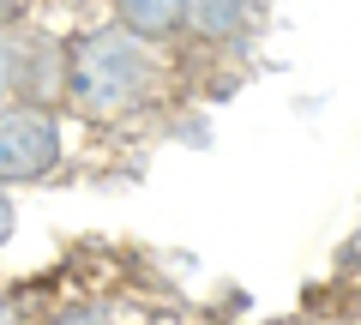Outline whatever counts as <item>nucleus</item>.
<instances>
[{
  "label": "nucleus",
  "instance_id": "f03ea898",
  "mask_svg": "<svg viewBox=\"0 0 361 325\" xmlns=\"http://www.w3.org/2000/svg\"><path fill=\"white\" fill-rule=\"evenodd\" d=\"M73 121L42 103H6L0 109V187H49L73 175Z\"/></svg>",
  "mask_w": 361,
  "mask_h": 325
},
{
  "label": "nucleus",
  "instance_id": "1a4fd4ad",
  "mask_svg": "<svg viewBox=\"0 0 361 325\" xmlns=\"http://www.w3.org/2000/svg\"><path fill=\"white\" fill-rule=\"evenodd\" d=\"M13 229H18V205H13V193L0 187V247L13 241Z\"/></svg>",
  "mask_w": 361,
  "mask_h": 325
},
{
  "label": "nucleus",
  "instance_id": "6e6552de",
  "mask_svg": "<svg viewBox=\"0 0 361 325\" xmlns=\"http://www.w3.org/2000/svg\"><path fill=\"white\" fill-rule=\"evenodd\" d=\"M337 283H343L349 295H361V235L343 247V259H337Z\"/></svg>",
  "mask_w": 361,
  "mask_h": 325
},
{
  "label": "nucleus",
  "instance_id": "0eeeda50",
  "mask_svg": "<svg viewBox=\"0 0 361 325\" xmlns=\"http://www.w3.org/2000/svg\"><path fill=\"white\" fill-rule=\"evenodd\" d=\"M13 73H18V37H0V109L13 103Z\"/></svg>",
  "mask_w": 361,
  "mask_h": 325
},
{
  "label": "nucleus",
  "instance_id": "39448f33",
  "mask_svg": "<svg viewBox=\"0 0 361 325\" xmlns=\"http://www.w3.org/2000/svg\"><path fill=\"white\" fill-rule=\"evenodd\" d=\"M37 325H121V313L109 307L103 295H73V301H54V307H42Z\"/></svg>",
  "mask_w": 361,
  "mask_h": 325
},
{
  "label": "nucleus",
  "instance_id": "7ed1b4c3",
  "mask_svg": "<svg viewBox=\"0 0 361 325\" xmlns=\"http://www.w3.org/2000/svg\"><path fill=\"white\" fill-rule=\"evenodd\" d=\"M259 25H265V0H187V37L175 49L187 91H199V61H247Z\"/></svg>",
  "mask_w": 361,
  "mask_h": 325
},
{
  "label": "nucleus",
  "instance_id": "20e7f679",
  "mask_svg": "<svg viewBox=\"0 0 361 325\" xmlns=\"http://www.w3.org/2000/svg\"><path fill=\"white\" fill-rule=\"evenodd\" d=\"M103 18L121 25L127 37L151 42V49H180L187 37V0H103Z\"/></svg>",
  "mask_w": 361,
  "mask_h": 325
},
{
  "label": "nucleus",
  "instance_id": "f257e3e1",
  "mask_svg": "<svg viewBox=\"0 0 361 325\" xmlns=\"http://www.w3.org/2000/svg\"><path fill=\"white\" fill-rule=\"evenodd\" d=\"M187 97V73L169 49L127 37L109 18L66 30V97L61 115L78 133L103 139V133H139V127H163L169 109Z\"/></svg>",
  "mask_w": 361,
  "mask_h": 325
},
{
  "label": "nucleus",
  "instance_id": "9d476101",
  "mask_svg": "<svg viewBox=\"0 0 361 325\" xmlns=\"http://www.w3.org/2000/svg\"><path fill=\"white\" fill-rule=\"evenodd\" d=\"M355 307H361V295H355ZM349 325H361V313H355V319H349Z\"/></svg>",
  "mask_w": 361,
  "mask_h": 325
},
{
  "label": "nucleus",
  "instance_id": "423d86ee",
  "mask_svg": "<svg viewBox=\"0 0 361 325\" xmlns=\"http://www.w3.org/2000/svg\"><path fill=\"white\" fill-rule=\"evenodd\" d=\"M42 13V0H0V37H18V30H30Z\"/></svg>",
  "mask_w": 361,
  "mask_h": 325
}]
</instances>
